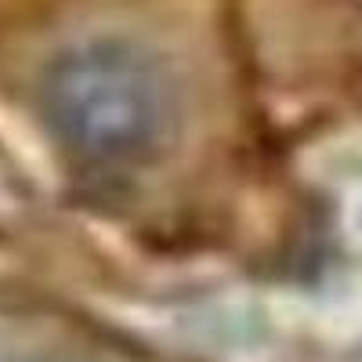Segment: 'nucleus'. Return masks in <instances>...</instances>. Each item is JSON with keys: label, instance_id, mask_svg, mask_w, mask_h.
I'll use <instances>...</instances> for the list:
<instances>
[{"label": "nucleus", "instance_id": "1", "mask_svg": "<svg viewBox=\"0 0 362 362\" xmlns=\"http://www.w3.org/2000/svg\"><path fill=\"white\" fill-rule=\"evenodd\" d=\"M40 116L62 156L83 174L134 177L177 145V73L134 37H87L44 69Z\"/></svg>", "mask_w": 362, "mask_h": 362}]
</instances>
